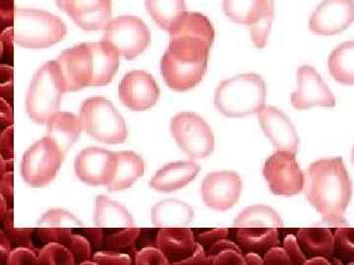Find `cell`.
Segmentation results:
<instances>
[{"label":"cell","instance_id":"1","mask_svg":"<svg viewBox=\"0 0 354 265\" xmlns=\"http://www.w3.org/2000/svg\"><path fill=\"white\" fill-rule=\"evenodd\" d=\"M305 197L330 224L344 223L353 182L342 157L317 160L304 174Z\"/></svg>","mask_w":354,"mask_h":265},{"label":"cell","instance_id":"2","mask_svg":"<svg viewBox=\"0 0 354 265\" xmlns=\"http://www.w3.org/2000/svg\"><path fill=\"white\" fill-rule=\"evenodd\" d=\"M212 44L194 37H171L160 63L165 82L171 90L186 92L201 82L208 68Z\"/></svg>","mask_w":354,"mask_h":265},{"label":"cell","instance_id":"3","mask_svg":"<svg viewBox=\"0 0 354 265\" xmlns=\"http://www.w3.org/2000/svg\"><path fill=\"white\" fill-rule=\"evenodd\" d=\"M265 81L258 74H241L223 81L216 88L215 106L227 117L239 118L259 112L266 102Z\"/></svg>","mask_w":354,"mask_h":265},{"label":"cell","instance_id":"4","mask_svg":"<svg viewBox=\"0 0 354 265\" xmlns=\"http://www.w3.org/2000/svg\"><path fill=\"white\" fill-rule=\"evenodd\" d=\"M13 18L14 39L24 48H48L62 41L67 35L64 21L46 11L17 8Z\"/></svg>","mask_w":354,"mask_h":265},{"label":"cell","instance_id":"5","mask_svg":"<svg viewBox=\"0 0 354 265\" xmlns=\"http://www.w3.org/2000/svg\"><path fill=\"white\" fill-rule=\"evenodd\" d=\"M64 92L66 88L57 62H46L35 74L28 90L26 110L30 118L39 124L48 122L59 109Z\"/></svg>","mask_w":354,"mask_h":265},{"label":"cell","instance_id":"6","mask_svg":"<svg viewBox=\"0 0 354 265\" xmlns=\"http://www.w3.org/2000/svg\"><path fill=\"white\" fill-rule=\"evenodd\" d=\"M83 131L93 139L104 144H122L127 141V123L106 97H90L83 102L80 109Z\"/></svg>","mask_w":354,"mask_h":265},{"label":"cell","instance_id":"7","mask_svg":"<svg viewBox=\"0 0 354 265\" xmlns=\"http://www.w3.org/2000/svg\"><path fill=\"white\" fill-rule=\"evenodd\" d=\"M65 155L50 138L39 139L25 153L21 174L28 185L41 188L57 175Z\"/></svg>","mask_w":354,"mask_h":265},{"label":"cell","instance_id":"8","mask_svg":"<svg viewBox=\"0 0 354 265\" xmlns=\"http://www.w3.org/2000/svg\"><path fill=\"white\" fill-rule=\"evenodd\" d=\"M102 41L113 46L121 57L132 60L150 46L151 32L140 18L120 16L111 19L106 26Z\"/></svg>","mask_w":354,"mask_h":265},{"label":"cell","instance_id":"9","mask_svg":"<svg viewBox=\"0 0 354 265\" xmlns=\"http://www.w3.org/2000/svg\"><path fill=\"white\" fill-rule=\"evenodd\" d=\"M171 131L177 145L191 158H205L214 152L213 131L196 113L176 114L171 119Z\"/></svg>","mask_w":354,"mask_h":265},{"label":"cell","instance_id":"10","mask_svg":"<svg viewBox=\"0 0 354 265\" xmlns=\"http://www.w3.org/2000/svg\"><path fill=\"white\" fill-rule=\"evenodd\" d=\"M263 174L272 194L291 197L304 190V174L293 153H274L266 160Z\"/></svg>","mask_w":354,"mask_h":265},{"label":"cell","instance_id":"11","mask_svg":"<svg viewBox=\"0 0 354 265\" xmlns=\"http://www.w3.org/2000/svg\"><path fill=\"white\" fill-rule=\"evenodd\" d=\"M354 22V0H324L309 19L310 31L320 36H334Z\"/></svg>","mask_w":354,"mask_h":265},{"label":"cell","instance_id":"12","mask_svg":"<svg viewBox=\"0 0 354 265\" xmlns=\"http://www.w3.org/2000/svg\"><path fill=\"white\" fill-rule=\"evenodd\" d=\"M290 104L297 110L313 106L334 108L335 97L316 69L304 65L297 70V90L291 95Z\"/></svg>","mask_w":354,"mask_h":265},{"label":"cell","instance_id":"13","mask_svg":"<svg viewBox=\"0 0 354 265\" xmlns=\"http://www.w3.org/2000/svg\"><path fill=\"white\" fill-rule=\"evenodd\" d=\"M241 190V178L236 172H212L203 180L202 199L209 208L225 211L239 202Z\"/></svg>","mask_w":354,"mask_h":265},{"label":"cell","instance_id":"14","mask_svg":"<svg viewBox=\"0 0 354 265\" xmlns=\"http://www.w3.org/2000/svg\"><path fill=\"white\" fill-rule=\"evenodd\" d=\"M118 94L123 106L133 111H144L156 106L160 90L151 74L135 70L123 77Z\"/></svg>","mask_w":354,"mask_h":265},{"label":"cell","instance_id":"15","mask_svg":"<svg viewBox=\"0 0 354 265\" xmlns=\"http://www.w3.org/2000/svg\"><path fill=\"white\" fill-rule=\"evenodd\" d=\"M67 92L91 87L93 61L88 43L64 50L57 60Z\"/></svg>","mask_w":354,"mask_h":265},{"label":"cell","instance_id":"16","mask_svg":"<svg viewBox=\"0 0 354 265\" xmlns=\"http://www.w3.org/2000/svg\"><path fill=\"white\" fill-rule=\"evenodd\" d=\"M57 4L84 31L104 30L111 20V0H57Z\"/></svg>","mask_w":354,"mask_h":265},{"label":"cell","instance_id":"17","mask_svg":"<svg viewBox=\"0 0 354 265\" xmlns=\"http://www.w3.org/2000/svg\"><path fill=\"white\" fill-rule=\"evenodd\" d=\"M74 168L76 176L84 183L108 185L115 168V155L104 148L91 146L77 155Z\"/></svg>","mask_w":354,"mask_h":265},{"label":"cell","instance_id":"18","mask_svg":"<svg viewBox=\"0 0 354 265\" xmlns=\"http://www.w3.org/2000/svg\"><path fill=\"white\" fill-rule=\"evenodd\" d=\"M156 246L165 253L171 264H188L199 250L194 231L190 228H160Z\"/></svg>","mask_w":354,"mask_h":265},{"label":"cell","instance_id":"19","mask_svg":"<svg viewBox=\"0 0 354 265\" xmlns=\"http://www.w3.org/2000/svg\"><path fill=\"white\" fill-rule=\"evenodd\" d=\"M259 122L266 136L279 150L297 155L299 138L286 113L274 106H264L259 112Z\"/></svg>","mask_w":354,"mask_h":265},{"label":"cell","instance_id":"20","mask_svg":"<svg viewBox=\"0 0 354 265\" xmlns=\"http://www.w3.org/2000/svg\"><path fill=\"white\" fill-rule=\"evenodd\" d=\"M200 170L201 167L195 162H171L155 174L150 187L158 192H174L192 182Z\"/></svg>","mask_w":354,"mask_h":265},{"label":"cell","instance_id":"21","mask_svg":"<svg viewBox=\"0 0 354 265\" xmlns=\"http://www.w3.org/2000/svg\"><path fill=\"white\" fill-rule=\"evenodd\" d=\"M46 137L59 148L64 155H66L71 146L76 143L83 130L80 118L73 113L64 111L53 113L46 122Z\"/></svg>","mask_w":354,"mask_h":265},{"label":"cell","instance_id":"22","mask_svg":"<svg viewBox=\"0 0 354 265\" xmlns=\"http://www.w3.org/2000/svg\"><path fill=\"white\" fill-rule=\"evenodd\" d=\"M92 55L93 78L91 87H104L113 81L120 67L118 51L106 41L88 43Z\"/></svg>","mask_w":354,"mask_h":265},{"label":"cell","instance_id":"23","mask_svg":"<svg viewBox=\"0 0 354 265\" xmlns=\"http://www.w3.org/2000/svg\"><path fill=\"white\" fill-rule=\"evenodd\" d=\"M95 224L104 234L135 226L128 209L106 196H99L95 199Z\"/></svg>","mask_w":354,"mask_h":265},{"label":"cell","instance_id":"24","mask_svg":"<svg viewBox=\"0 0 354 265\" xmlns=\"http://www.w3.org/2000/svg\"><path fill=\"white\" fill-rule=\"evenodd\" d=\"M151 217L158 228L186 227L194 219V210L186 202L167 199L153 206Z\"/></svg>","mask_w":354,"mask_h":265},{"label":"cell","instance_id":"25","mask_svg":"<svg viewBox=\"0 0 354 265\" xmlns=\"http://www.w3.org/2000/svg\"><path fill=\"white\" fill-rule=\"evenodd\" d=\"M115 168L113 179L106 185L109 190H123L131 187L145 172L143 158L134 152L114 153Z\"/></svg>","mask_w":354,"mask_h":265},{"label":"cell","instance_id":"26","mask_svg":"<svg viewBox=\"0 0 354 265\" xmlns=\"http://www.w3.org/2000/svg\"><path fill=\"white\" fill-rule=\"evenodd\" d=\"M36 236L44 243L58 242L64 244L75 255L76 259L80 260L81 264L87 262L92 257L91 242L87 237L76 234L75 230L68 228H41L36 230Z\"/></svg>","mask_w":354,"mask_h":265},{"label":"cell","instance_id":"27","mask_svg":"<svg viewBox=\"0 0 354 265\" xmlns=\"http://www.w3.org/2000/svg\"><path fill=\"white\" fill-rule=\"evenodd\" d=\"M237 245L243 253H257L264 255L270 248L281 245L278 228H234Z\"/></svg>","mask_w":354,"mask_h":265},{"label":"cell","instance_id":"28","mask_svg":"<svg viewBox=\"0 0 354 265\" xmlns=\"http://www.w3.org/2000/svg\"><path fill=\"white\" fill-rule=\"evenodd\" d=\"M297 240L310 257H330L335 253V234L328 228H302L298 230Z\"/></svg>","mask_w":354,"mask_h":265},{"label":"cell","instance_id":"29","mask_svg":"<svg viewBox=\"0 0 354 265\" xmlns=\"http://www.w3.org/2000/svg\"><path fill=\"white\" fill-rule=\"evenodd\" d=\"M330 76L342 85H354V41L339 44L328 58Z\"/></svg>","mask_w":354,"mask_h":265},{"label":"cell","instance_id":"30","mask_svg":"<svg viewBox=\"0 0 354 265\" xmlns=\"http://www.w3.org/2000/svg\"><path fill=\"white\" fill-rule=\"evenodd\" d=\"M169 36H188L199 38L213 43L215 39V30L207 16L201 13H185L176 21L169 30Z\"/></svg>","mask_w":354,"mask_h":265},{"label":"cell","instance_id":"31","mask_svg":"<svg viewBox=\"0 0 354 265\" xmlns=\"http://www.w3.org/2000/svg\"><path fill=\"white\" fill-rule=\"evenodd\" d=\"M270 0H223V10L230 20L248 27L264 12Z\"/></svg>","mask_w":354,"mask_h":265},{"label":"cell","instance_id":"32","mask_svg":"<svg viewBox=\"0 0 354 265\" xmlns=\"http://www.w3.org/2000/svg\"><path fill=\"white\" fill-rule=\"evenodd\" d=\"M145 6L156 24L167 32L186 12L185 0H145Z\"/></svg>","mask_w":354,"mask_h":265},{"label":"cell","instance_id":"33","mask_svg":"<svg viewBox=\"0 0 354 265\" xmlns=\"http://www.w3.org/2000/svg\"><path fill=\"white\" fill-rule=\"evenodd\" d=\"M281 216L274 209L266 206H253L237 216L234 227L283 228Z\"/></svg>","mask_w":354,"mask_h":265},{"label":"cell","instance_id":"34","mask_svg":"<svg viewBox=\"0 0 354 265\" xmlns=\"http://www.w3.org/2000/svg\"><path fill=\"white\" fill-rule=\"evenodd\" d=\"M209 264L241 265L246 264L243 251L241 246L227 238L221 239L206 251Z\"/></svg>","mask_w":354,"mask_h":265},{"label":"cell","instance_id":"35","mask_svg":"<svg viewBox=\"0 0 354 265\" xmlns=\"http://www.w3.org/2000/svg\"><path fill=\"white\" fill-rule=\"evenodd\" d=\"M41 265H73L76 257L71 251L58 242H48L38 253Z\"/></svg>","mask_w":354,"mask_h":265},{"label":"cell","instance_id":"36","mask_svg":"<svg viewBox=\"0 0 354 265\" xmlns=\"http://www.w3.org/2000/svg\"><path fill=\"white\" fill-rule=\"evenodd\" d=\"M38 227L68 228L75 231H85V227L75 215L62 208H53L44 213L39 221Z\"/></svg>","mask_w":354,"mask_h":265},{"label":"cell","instance_id":"37","mask_svg":"<svg viewBox=\"0 0 354 265\" xmlns=\"http://www.w3.org/2000/svg\"><path fill=\"white\" fill-rule=\"evenodd\" d=\"M272 19H274V0H270L264 12L252 26H250L251 39L257 48H264L271 32Z\"/></svg>","mask_w":354,"mask_h":265},{"label":"cell","instance_id":"38","mask_svg":"<svg viewBox=\"0 0 354 265\" xmlns=\"http://www.w3.org/2000/svg\"><path fill=\"white\" fill-rule=\"evenodd\" d=\"M335 234V253L341 259L354 264V228H337Z\"/></svg>","mask_w":354,"mask_h":265},{"label":"cell","instance_id":"39","mask_svg":"<svg viewBox=\"0 0 354 265\" xmlns=\"http://www.w3.org/2000/svg\"><path fill=\"white\" fill-rule=\"evenodd\" d=\"M140 233L141 230L136 226L115 230L104 234V244L111 250H121L134 245L139 238Z\"/></svg>","mask_w":354,"mask_h":265},{"label":"cell","instance_id":"40","mask_svg":"<svg viewBox=\"0 0 354 265\" xmlns=\"http://www.w3.org/2000/svg\"><path fill=\"white\" fill-rule=\"evenodd\" d=\"M135 264L138 265H165L169 264L165 253L158 248L148 246L135 253Z\"/></svg>","mask_w":354,"mask_h":265},{"label":"cell","instance_id":"41","mask_svg":"<svg viewBox=\"0 0 354 265\" xmlns=\"http://www.w3.org/2000/svg\"><path fill=\"white\" fill-rule=\"evenodd\" d=\"M7 264L10 265H39V255L28 246H18L9 253Z\"/></svg>","mask_w":354,"mask_h":265},{"label":"cell","instance_id":"42","mask_svg":"<svg viewBox=\"0 0 354 265\" xmlns=\"http://www.w3.org/2000/svg\"><path fill=\"white\" fill-rule=\"evenodd\" d=\"M92 259L95 264L129 265L132 264L129 255L115 253L113 251V252L104 251V252L95 253L93 255Z\"/></svg>","mask_w":354,"mask_h":265},{"label":"cell","instance_id":"43","mask_svg":"<svg viewBox=\"0 0 354 265\" xmlns=\"http://www.w3.org/2000/svg\"><path fill=\"white\" fill-rule=\"evenodd\" d=\"M230 233V230L225 228H215V229L202 230L195 236L198 243L201 244L205 251H207L216 242L221 239L228 238Z\"/></svg>","mask_w":354,"mask_h":265},{"label":"cell","instance_id":"44","mask_svg":"<svg viewBox=\"0 0 354 265\" xmlns=\"http://www.w3.org/2000/svg\"><path fill=\"white\" fill-rule=\"evenodd\" d=\"M283 248L290 255L292 264H305L306 257L295 235H288L283 240Z\"/></svg>","mask_w":354,"mask_h":265},{"label":"cell","instance_id":"45","mask_svg":"<svg viewBox=\"0 0 354 265\" xmlns=\"http://www.w3.org/2000/svg\"><path fill=\"white\" fill-rule=\"evenodd\" d=\"M265 264H279V265H290L292 264L288 253H286L285 248L281 246H274L270 248L267 253H265L264 257Z\"/></svg>","mask_w":354,"mask_h":265},{"label":"cell","instance_id":"46","mask_svg":"<svg viewBox=\"0 0 354 265\" xmlns=\"http://www.w3.org/2000/svg\"><path fill=\"white\" fill-rule=\"evenodd\" d=\"M8 238H6V235L1 234V239H0V252H1V257L3 259H7L9 253L11 252L10 245H9Z\"/></svg>","mask_w":354,"mask_h":265},{"label":"cell","instance_id":"47","mask_svg":"<svg viewBox=\"0 0 354 265\" xmlns=\"http://www.w3.org/2000/svg\"><path fill=\"white\" fill-rule=\"evenodd\" d=\"M246 264H265L264 259L257 253H244Z\"/></svg>","mask_w":354,"mask_h":265},{"label":"cell","instance_id":"48","mask_svg":"<svg viewBox=\"0 0 354 265\" xmlns=\"http://www.w3.org/2000/svg\"><path fill=\"white\" fill-rule=\"evenodd\" d=\"M351 159H353V162L354 164V146L353 148V153H351Z\"/></svg>","mask_w":354,"mask_h":265}]
</instances>
